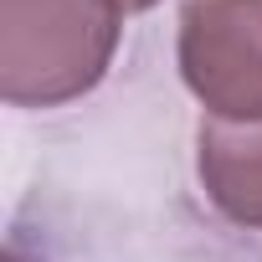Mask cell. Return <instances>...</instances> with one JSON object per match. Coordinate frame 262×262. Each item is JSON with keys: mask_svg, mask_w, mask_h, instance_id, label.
Instances as JSON below:
<instances>
[{"mask_svg": "<svg viewBox=\"0 0 262 262\" xmlns=\"http://www.w3.org/2000/svg\"><path fill=\"white\" fill-rule=\"evenodd\" d=\"M118 0H0V98L62 108L103 82L123 36Z\"/></svg>", "mask_w": 262, "mask_h": 262, "instance_id": "6da1fadb", "label": "cell"}, {"mask_svg": "<svg viewBox=\"0 0 262 262\" xmlns=\"http://www.w3.org/2000/svg\"><path fill=\"white\" fill-rule=\"evenodd\" d=\"M180 77L206 118H262V0H185Z\"/></svg>", "mask_w": 262, "mask_h": 262, "instance_id": "7a4b0ae2", "label": "cell"}, {"mask_svg": "<svg viewBox=\"0 0 262 262\" xmlns=\"http://www.w3.org/2000/svg\"><path fill=\"white\" fill-rule=\"evenodd\" d=\"M195 170H201L206 201L226 221L262 231V118H247V123L201 118Z\"/></svg>", "mask_w": 262, "mask_h": 262, "instance_id": "3957f363", "label": "cell"}, {"mask_svg": "<svg viewBox=\"0 0 262 262\" xmlns=\"http://www.w3.org/2000/svg\"><path fill=\"white\" fill-rule=\"evenodd\" d=\"M118 6H123L128 16H134V11H149V6H160V0H118Z\"/></svg>", "mask_w": 262, "mask_h": 262, "instance_id": "277c9868", "label": "cell"}]
</instances>
